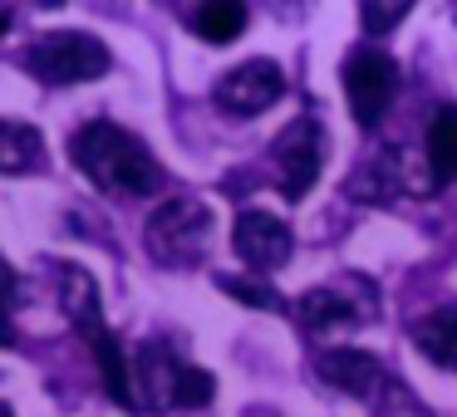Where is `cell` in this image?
Wrapping results in <instances>:
<instances>
[{
    "label": "cell",
    "mask_w": 457,
    "mask_h": 417,
    "mask_svg": "<svg viewBox=\"0 0 457 417\" xmlns=\"http://www.w3.org/2000/svg\"><path fill=\"white\" fill-rule=\"evenodd\" d=\"M70 158L84 177L109 197H153L162 187V168L148 152V143L109 119L84 123L70 138Z\"/></svg>",
    "instance_id": "cell-1"
},
{
    "label": "cell",
    "mask_w": 457,
    "mask_h": 417,
    "mask_svg": "<svg viewBox=\"0 0 457 417\" xmlns=\"http://www.w3.org/2000/svg\"><path fill=\"white\" fill-rule=\"evenodd\" d=\"M143 246L168 270L197 266L212 246V207L202 197H168L143 226Z\"/></svg>",
    "instance_id": "cell-2"
},
{
    "label": "cell",
    "mask_w": 457,
    "mask_h": 417,
    "mask_svg": "<svg viewBox=\"0 0 457 417\" xmlns=\"http://www.w3.org/2000/svg\"><path fill=\"white\" fill-rule=\"evenodd\" d=\"M109 45L99 35L84 30H50L25 50V70L50 89H70V84H89L99 74H109Z\"/></svg>",
    "instance_id": "cell-3"
},
{
    "label": "cell",
    "mask_w": 457,
    "mask_h": 417,
    "mask_svg": "<svg viewBox=\"0 0 457 417\" xmlns=\"http://www.w3.org/2000/svg\"><path fill=\"white\" fill-rule=\"evenodd\" d=\"M437 187L428 158H413L403 148H384L369 168H359L349 177L354 201H398V197H428Z\"/></svg>",
    "instance_id": "cell-4"
},
{
    "label": "cell",
    "mask_w": 457,
    "mask_h": 417,
    "mask_svg": "<svg viewBox=\"0 0 457 417\" xmlns=\"http://www.w3.org/2000/svg\"><path fill=\"white\" fill-rule=\"evenodd\" d=\"M398 94V70L384 50H354L345 60V99L359 128H374Z\"/></svg>",
    "instance_id": "cell-5"
},
{
    "label": "cell",
    "mask_w": 457,
    "mask_h": 417,
    "mask_svg": "<svg viewBox=\"0 0 457 417\" xmlns=\"http://www.w3.org/2000/svg\"><path fill=\"white\" fill-rule=\"evenodd\" d=\"M270 158H276V168H280V192H286L290 201L305 197V192L315 187L320 168H325V133H320V123L315 119H295L276 138Z\"/></svg>",
    "instance_id": "cell-6"
},
{
    "label": "cell",
    "mask_w": 457,
    "mask_h": 417,
    "mask_svg": "<svg viewBox=\"0 0 457 417\" xmlns=\"http://www.w3.org/2000/svg\"><path fill=\"white\" fill-rule=\"evenodd\" d=\"M54 290H60V309L70 315V324L79 329L84 344L89 348L109 344L113 329L104 319V299H99V285H94L89 270L74 266V260H54Z\"/></svg>",
    "instance_id": "cell-7"
},
{
    "label": "cell",
    "mask_w": 457,
    "mask_h": 417,
    "mask_svg": "<svg viewBox=\"0 0 457 417\" xmlns=\"http://www.w3.org/2000/svg\"><path fill=\"white\" fill-rule=\"evenodd\" d=\"M286 99V70L276 60H246L217 79V103L227 113H266Z\"/></svg>",
    "instance_id": "cell-8"
},
{
    "label": "cell",
    "mask_w": 457,
    "mask_h": 417,
    "mask_svg": "<svg viewBox=\"0 0 457 417\" xmlns=\"http://www.w3.org/2000/svg\"><path fill=\"white\" fill-rule=\"evenodd\" d=\"M231 250H237L251 270H276L295 256V236H290V226L280 217L251 207V211H241L237 226H231Z\"/></svg>",
    "instance_id": "cell-9"
},
{
    "label": "cell",
    "mask_w": 457,
    "mask_h": 417,
    "mask_svg": "<svg viewBox=\"0 0 457 417\" xmlns=\"http://www.w3.org/2000/svg\"><path fill=\"white\" fill-rule=\"evenodd\" d=\"M369 309H374V295H349V290H339V285H315V290H305V295L295 299L300 324H305L310 334H320V339L359 329L369 319Z\"/></svg>",
    "instance_id": "cell-10"
},
{
    "label": "cell",
    "mask_w": 457,
    "mask_h": 417,
    "mask_svg": "<svg viewBox=\"0 0 457 417\" xmlns=\"http://www.w3.org/2000/svg\"><path fill=\"white\" fill-rule=\"evenodd\" d=\"M182 358L172 354L162 339H148V344L133 354V403L148 407V413H162V407H178V378H182Z\"/></svg>",
    "instance_id": "cell-11"
},
{
    "label": "cell",
    "mask_w": 457,
    "mask_h": 417,
    "mask_svg": "<svg viewBox=\"0 0 457 417\" xmlns=\"http://www.w3.org/2000/svg\"><path fill=\"white\" fill-rule=\"evenodd\" d=\"M315 373L349 397H374L378 388L388 383L384 364H378L369 348H325V354L315 358Z\"/></svg>",
    "instance_id": "cell-12"
},
{
    "label": "cell",
    "mask_w": 457,
    "mask_h": 417,
    "mask_svg": "<svg viewBox=\"0 0 457 417\" xmlns=\"http://www.w3.org/2000/svg\"><path fill=\"white\" fill-rule=\"evenodd\" d=\"M45 162V138L35 123L21 119H0V172L5 177H25Z\"/></svg>",
    "instance_id": "cell-13"
},
{
    "label": "cell",
    "mask_w": 457,
    "mask_h": 417,
    "mask_svg": "<svg viewBox=\"0 0 457 417\" xmlns=\"http://www.w3.org/2000/svg\"><path fill=\"white\" fill-rule=\"evenodd\" d=\"M413 344L428 364L457 373V309H433L413 324Z\"/></svg>",
    "instance_id": "cell-14"
},
{
    "label": "cell",
    "mask_w": 457,
    "mask_h": 417,
    "mask_svg": "<svg viewBox=\"0 0 457 417\" xmlns=\"http://www.w3.org/2000/svg\"><path fill=\"white\" fill-rule=\"evenodd\" d=\"M428 168L437 182H457V109H437L428 123Z\"/></svg>",
    "instance_id": "cell-15"
},
{
    "label": "cell",
    "mask_w": 457,
    "mask_h": 417,
    "mask_svg": "<svg viewBox=\"0 0 457 417\" xmlns=\"http://www.w3.org/2000/svg\"><path fill=\"white\" fill-rule=\"evenodd\" d=\"M241 25H246V5H237V0H207V5L192 15V30L207 45H231L241 35Z\"/></svg>",
    "instance_id": "cell-16"
},
{
    "label": "cell",
    "mask_w": 457,
    "mask_h": 417,
    "mask_svg": "<svg viewBox=\"0 0 457 417\" xmlns=\"http://www.w3.org/2000/svg\"><path fill=\"white\" fill-rule=\"evenodd\" d=\"M212 397H217V378L207 373V368L187 364L178 378V407H207Z\"/></svg>",
    "instance_id": "cell-17"
},
{
    "label": "cell",
    "mask_w": 457,
    "mask_h": 417,
    "mask_svg": "<svg viewBox=\"0 0 457 417\" xmlns=\"http://www.w3.org/2000/svg\"><path fill=\"white\" fill-rule=\"evenodd\" d=\"M15 305H21V275H15L11 260L0 256V344H11L15 339V329H11Z\"/></svg>",
    "instance_id": "cell-18"
},
{
    "label": "cell",
    "mask_w": 457,
    "mask_h": 417,
    "mask_svg": "<svg viewBox=\"0 0 457 417\" xmlns=\"http://www.w3.org/2000/svg\"><path fill=\"white\" fill-rule=\"evenodd\" d=\"M217 285L227 290V295H237L241 305H256V309H280L276 290L261 285V280H237V275H217Z\"/></svg>",
    "instance_id": "cell-19"
},
{
    "label": "cell",
    "mask_w": 457,
    "mask_h": 417,
    "mask_svg": "<svg viewBox=\"0 0 457 417\" xmlns=\"http://www.w3.org/2000/svg\"><path fill=\"white\" fill-rule=\"evenodd\" d=\"M403 15H408V5H374V0H369L364 11H359V20H364L369 35H384V30H394Z\"/></svg>",
    "instance_id": "cell-20"
},
{
    "label": "cell",
    "mask_w": 457,
    "mask_h": 417,
    "mask_svg": "<svg viewBox=\"0 0 457 417\" xmlns=\"http://www.w3.org/2000/svg\"><path fill=\"white\" fill-rule=\"evenodd\" d=\"M5 25H11V15H0V35H5Z\"/></svg>",
    "instance_id": "cell-21"
},
{
    "label": "cell",
    "mask_w": 457,
    "mask_h": 417,
    "mask_svg": "<svg viewBox=\"0 0 457 417\" xmlns=\"http://www.w3.org/2000/svg\"><path fill=\"white\" fill-rule=\"evenodd\" d=\"M0 417H15V413H11V407H5V403H0Z\"/></svg>",
    "instance_id": "cell-22"
}]
</instances>
